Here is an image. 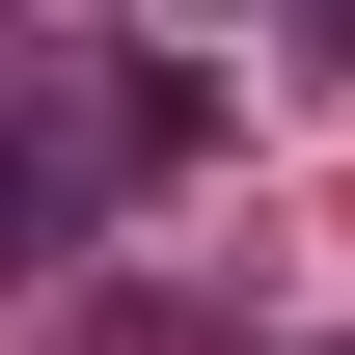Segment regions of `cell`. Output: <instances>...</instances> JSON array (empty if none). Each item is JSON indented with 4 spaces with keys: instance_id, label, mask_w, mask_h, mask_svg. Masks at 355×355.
Instances as JSON below:
<instances>
[{
    "instance_id": "cell-1",
    "label": "cell",
    "mask_w": 355,
    "mask_h": 355,
    "mask_svg": "<svg viewBox=\"0 0 355 355\" xmlns=\"http://www.w3.org/2000/svg\"><path fill=\"white\" fill-rule=\"evenodd\" d=\"M110 191H137V137H110V55H83L55 110H0V301H28V273H83Z\"/></svg>"
},
{
    "instance_id": "cell-2",
    "label": "cell",
    "mask_w": 355,
    "mask_h": 355,
    "mask_svg": "<svg viewBox=\"0 0 355 355\" xmlns=\"http://www.w3.org/2000/svg\"><path fill=\"white\" fill-rule=\"evenodd\" d=\"M301 55H328V83H355V0H328V28H301Z\"/></svg>"
}]
</instances>
